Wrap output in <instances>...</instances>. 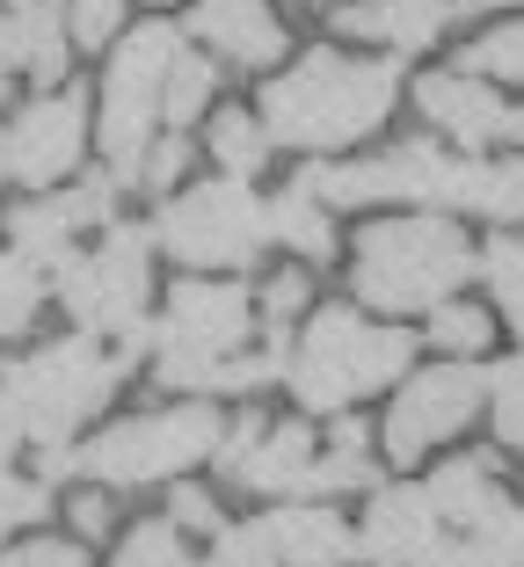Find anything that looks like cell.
<instances>
[{"label": "cell", "instance_id": "6da1fadb", "mask_svg": "<svg viewBox=\"0 0 524 567\" xmlns=\"http://www.w3.org/2000/svg\"><path fill=\"white\" fill-rule=\"evenodd\" d=\"M408 73L393 51L379 59H350V51H306L299 66H285L263 102H255V117L270 132V146H291V153H342L357 138H372L379 124L393 117V102H401Z\"/></svg>", "mask_w": 524, "mask_h": 567}, {"label": "cell", "instance_id": "7a4b0ae2", "mask_svg": "<svg viewBox=\"0 0 524 567\" xmlns=\"http://www.w3.org/2000/svg\"><path fill=\"white\" fill-rule=\"evenodd\" d=\"M408 371H415V334L393 320H364L357 306H314L285 357V385L306 415H342L379 385H401Z\"/></svg>", "mask_w": 524, "mask_h": 567}, {"label": "cell", "instance_id": "3957f363", "mask_svg": "<svg viewBox=\"0 0 524 567\" xmlns=\"http://www.w3.org/2000/svg\"><path fill=\"white\" fill-rule=\"evenodd\" d=\"M474 277V240L444 212H401L364 226L350 248V291L379 313H430Z\"/></svg>", "mask_w": 524, "mask_h": 567}, {"label": "cell", "instance_id": "277c9868", "mask_svg": "<svg viewBox=\"0 0 524 567\" xmlns=\"http://www.w3.org/2000/svg\"><path fill=\"white\" fill-rule=\"evenodd\" d=\"M481 153L438 146V138H401L393 153H372V161H314L299 167V183L314 204L328 212H364V204H423V212H474L481 197Z\"/></svg>", "mask_w": 524, "mask_h": 567}, {"label": "cell", "instance_id": "5b68a950", "mask_svg": "<svg viewBox=\"0 0 524 567\" xmlns=\"http://www.w3.org/2000/svg\"><path fill=\"white\" fill-rule=\"evenodd\" d=\"M132 364H138L132 350L124 357L95 350V334H66V342H44L22 364H8L0 371V393H8V408L22 422V444H44V451L73 444V430L117 393Z\"/></svg>", "mask_w": 524, "mask_h": 567}, {"label": "cell", "instance_id": "8992f818", "mask_svg": "<svg viewBox=\"0 0 524 567\" xmlns=\"http://www.w3.org/2000/svg\"><path fill=\"white\" fill-rule=\"evenodd\" d=\"M219 430L226 415L212 401H175V408H153V415L110 422L102 436L73 444V466L95 487H161V481H183L197 458H212Z\"/></svg>", "mask_w": 524, "mask_h": 567}, {"label": "cell", "instance_id": "52a82bcc", "mask_svg": "<svg viewBox=\"0 0 524 567\" xmlns=\"http://www.w3.org/2000/svg\"><path fill=\"white\" fill-rule=\"evenodd\" d=\"M183 44L189 37L175 30V22H146V30L117 37L110 66H102L95 146H102V161H110V175H117V189L138 183V161H146V146L161 138V95H168V66H175Z\"/></svg>", "mask_w": 524, "mask_h": 567}, {"label": "cell", "instance_id": "ba28073f", "mask_svg": "<svg viewBox=\"0 0 524 567\" xmlns=\"http://www.w3.org/2000/svg\"><path fill=\"white\" fill-rule=\"evenodd\" d=\"M153 248L175 255L183 269H248L270 248V218H263V197L248 183L219 175V183L175 189L153 212Z\"/></svg>", "mask_w": 524, "mask_h": 567}, {"label": "cell", "instance_id": "9c48e42d", "mask_svg": "<svg viewBox=\"0 0 524 567\" xmlns=\"http://www.w3.org/2000/svg\"><path fill=\"white\" fill-rule=\"evenodd\" d=\"M146 284H153V226L110 218L95 255H66L59 262V291L51 299L73 313L81 334H132L146 320Z\"/></svg>", "mask_w": 524, "mask_h": 567}, {"label": "cell", "instance_id": "30bf717a", "mask_svg": "<svg viewBox=\"0 0 524 567\" xmlns=\"http://www.w3.org/2000/svg\"><path fill=\"white\" fill-rule=\"evenodd\" d=\"M481 401H489V371L466 364V357L430 364V371H408V379L393 385V401H387L379 444H387V458H423V451L452 444V436L481 415Z\"/></svg>", "mask_w": 524, "mask_h": 567}, {"label": "cell", "instance_id": "8fae6325", "mask_svg": "<svg viewBox=\"0 0 524 567\" xmlns=\"http://www.w3.org/2000/svg\"><path fill=\"white\" fill-rule=\"evenodd\" d=\"M81 146H88V87H44L8 124V175L37 197L81 167Z\"/></svg>", "mask_w": 524, "mask_h": 567}, {"label": "cell", "instance_id": "7c38bea8", "mask_svg": "<svg viewBox=\"0 0 524 567\" xmlns=\"http://www.w3.org/2000/svg\"><path fill=\"white\" fill-rule=\"evenodd\" d=\"M314 430L306 422H263L248 408V415H234L219 430V451H212V466H219V481L248 487V495H299L306 466H314Z\"/></svg>", "mask_w": 524, "mask_h": 567}, {"label": "cell", "instance_id": "4fadbf2b", "mask_svg": "<svg viewBox=\"0 0 524 567\" xmlns=\"http://www.w3.org/2000/svg\"><path fill=\"white\" fill-rule=\"evenodd\" d=\"M248 328H255V299L240 284H175L168 291V320L146 328V350H183V357H234L248 350Z\"/></svg>", "mask_w": 524, "mask_h": 567}, {"label": "cell", "instance_id": "5bb4252c", "mask_svg": "<svg viewBox=\"0 0 524 567\" xmlns=\"http://www.w3.org/2000/svg\"><path fill=\"white\" fill-rule=\"evenodd\" d=\"M438 546H444V517H438V502H430L423 487H415V481L372 487L364 524H357V560H372V567H423Z\"/></svg>", "mask_w": 524, "mask_h": 567}, {"label": "cell", "instance_id": "9a60e30c", "mask_svg": "<svg viewBox=\"0 0 524 567\" xmlns=\"http://www.w3.org/2000/svg\"><path fill=\"white\" fill-rule=\"evenodd\" d=\"M189 37H197L204 51H219L226 66H277L291 51V30L285 16H277L270 0H197V16H189Z\"/></svg>", "mask_w": 524, "mask_h": 567}, {"label": "cell", "instance_id": "2e32d148", "mask_svg": "<svg viewBox=\"0 0 524 567\" xmlns=\"http://www.w3.org/2000/svg\"><path fill=\"white\" fill-rule=\"evenodd\" d=\"M415 110H423L459 153L495 146V138H503V117H510V102L495 95V81H481V73H423V81H415Z\"/></svg>", "mask_w": 524, "mask_h": 567}, {"label": "cell", "instance_id": "e0dca14e", "mask_svg": "<svg viewBox=\"0 0 524 567\" xmlns=\"http://www.w3.org/2000/svg\"><path fill=\"white\" fill-rule=\"evenodd\" d=\"M66 8H8L0 16V73L30 87H59L66 81Z\"/></svg>", "mask_w": 524, "mask_h": 567}, {"label": "cell", "instance_id": "ac0fdd59", "mask_svg": "<svg viewBox=\"0 0 524 567\" xmlns=\"http://www.w3.org/2000/svg\"><path fill=\"white\" fill-rule=\"evenodd\" d=\"M277 560L285 567H350L357 560V532L350 517H336L328 502H285L270 517Z\"/></svg>", "mask_w": 524, "mask_h": 567}, {"label": "cell", "instance_id": "d6986e66", "mask_svg": "<svg viewBox=\"0 0 524 567\" xmlns=\"http://www.w3.org/2000/svg\"><path fill=\"white\" fill-rule=\"evenodd\" d=\"M423 495L438 502L444 532H481L489 517L510 509V495H503V481H495L489 458H444V466L423 481Z\"/></svg>", "mask_w": 524, "mask_h": 567}, {"label": "cell", "instance_id": "ffe728a7", "mask_svg": "<svg viewBox=\"0 0 524 567\" xmlns=\"http://www.w3.org/2000/svg\"><path fill=\"white\" fill-rule=\"evenodd\" d=\"M0 226H8V240H16V255H30L37 269H59L73 255V234H81V212H73V197L66 189H59V197H51V189H37V197H22L16 212L0 218Z\"/></svg>", "mask_w": 524, "mask_h": 567}, {"label": "cell", "instance_id": "44dd1931", "mask_svg": "<svg viewBox=\"0 0 524 567\" xmlns=\"http://www.w3.org/2000/svg\"><path fill=\"white\" fill-rule=\"evenodd\" d=\"M263 218H270V240H277V248H291L299 262H328V255H336V212L314 204L306 189L270 197V204H263Z\"/></svg>", "mask_w": 524, "mask_h": 567}, {"label": "cell", "instance_id": "7402d4cb", "mask_svg": "<svg viewBox=\"0 0 524 567\" xmlns=\"http://www.w3.org/2000/svg\"><path fill=\"white\" fill-rule=\"evenodd\" d=\"M204 153H212L234 183H248L255 167L270 161V132H263V117H255L248 102H226V110L204 117Z\"/></svg>", "mask_w": 524, "mask_h": 567}, {"label": "cell", "instance_id": "603a6c76", "mask_svg": "<svg viewBox=\"0 0 524 567\" xmlns=\"http://www.w3.org/2000/svg\"><path fill=\"white\" fill-rule=\"evenodd\" d=\"M372 487H379L372 451H314V466H306L291 502H336V495H372Z\"/></svg>", "mask_w": 524, "mask_h": 567}, {"label": "cell", "instance_id": "cb8c5ba5", "mask_svg": "<svg viewBox=\"0 0 524 567\" xmlns=\"http://www.w3.org/2000/svg\"><path fill=\"white\" fill-rule=\"evenodd\" d=\"M212 95H219V66L204 59V51H175V66H168V95H161V124H197L204 110H212Z\"/></svg>", "mask_w": 524, "mask_h": 567}, {"label": "cell", "instance_id": "d4e9b609", "mask_svg": "<svg viewBox=\"0 0 524 567\" xmlns=\"http://www.w3.org/2000/svg\"><path fill=\"white\" fill-rule=\"evenodd\" d=\"M44 299H51V284H44V269L30 262V255H0V342H16V334H30V320L44 313Z\"/></svg>", "mask_w": 524, "mask_h": 567}, {"label": "cell", "instance_id": "484cf974", "mask_svg": "<svg viewBox=\"0 0 524 567\" xmlns=\"http://www.w3.org/2000/svg\"><path fill=\"white\" fill-rule=\"evenodd\" d=\"M306 313H314V277H306V269H277V277H263V334H270V350L291 357V334H299Z\"/></svg>", "mask_w": 524, "mask_h": 567}, {"label": "cell", "instance_id": "4316f807", "mask_svg": "<svg viewBox=\"0 0 524 567\" xmlns=\"http://www.w3.org/2000/svg\"><path fill=\"white\" fill-rule=\"evenodd\" d=\"M459 73H481V81H524V16L495 22V30H481L474 44H466V59H459Z\"/></svg>", "mask_w": 524, "mask_h": 567}, {"label": "cell", "instance_id": "83f0119b", "mask_svg": "<svg viewBox=\"0 0 524 567\" xmlns=\"http://www.w3.org/2000/svg\"><path fill=\"white\" fill-rule=\"evenodd\" d=\"M423 320H430V342H438L444 357H481L495 342V320L481 313V306H466V299H438Z\"/></svg>", "mask_w": 524, "mask_h": 567}, {"label": "cell", "instance_id": "f1b7e54d", "mask_svg": "<svg viewBox=\"0 0 524 567\" xmlns=\"http://www.w3.org/2000/svg\"><path fill=\"white\" fill-rule=\"evenodd\" d=\"M189 567H285L277 560V538H270V517H248V524H226L212 538V553Z\"/></svg>", "mask_w": 524, "mask_h": 567}, {"label": "cell", "instance_id": "f546056e", "mask_svg": "<svg viewBox=\"0 0 524 567\" xmlns=\"http://www.w3.org/2000/svg\"><path fill=\"white\" fill-rule=\"evenodd\" d=\"M481 218H495V226H524V153H510V161H489L481 167V197H474Z\"/></svg>", "mask_w": 524, "mask_h": 567}, {"label": "cell", "instance_id": "4dcf8cb0", "mask_svg": "<svg viewBox=\"0 0 524 567\" xmlns=\"http://www.w3.org/2000/svg\"><path fill=\"white\" fill-rule=\"evenodd\" d=\"M110 567H189V553H183V532H175L168 517L138 524V532H124V546L110 553Z\"/></svg>", "mask_w": 524, "mask_h": 567}, {"label": "cell", "instance_id": "1f68e13d", "mask_svg": "<svg viewBox=\"0 0 524 567\" xmlns=\"http://www.w3.org/2000/svg\"><path fill=\"white\" fill-rule=\"evenodd\" d=\"M489 408H495V436L510 451H524V357H503L489 371Z\"/></svg>", "mask_w": 524, "mask_h": 567}, {"label": "cell", "instance_id": "d6a6232c", "mask_svg": "<svg viewBox=\"0 0 524 567\" xmlns=\"http://www.w3.org/2000/svg\"><path fill=\"white\" fill-rule=\"evenodd\" d=\"M124 30V0H66V44L102 51Z\"/></svg>", "mask_w": 524, "mask_h": 567}, {"label": "cell", "instance_id": "836d02e7", "mask_svg": "<svg viewBox=\"0 0 524 567\" xmlns=\"http://www.w3.org/2000/svg\"><path fill=\"white\" fill-rule=\"evenodd\" d=\"M474 269L495 284V299H503V306L524 299V234H495L489 248L474 255Z\"/></svg>", "mask_w": 524, "mask_h": 567}, {"label": "cell", "instance_id": "e575fe53", "mask_svg": "<svg viewBox=\"0 0 524 567\" xmlns=\"http://www.w3.org/2000/svg\"><path fill=\"white\" fill-rule=\"evenodd\" d=\"M168 524H175V532H204V538H219V532H226L219 495H204L197 481H168Z\"/></svg>", "mask_w": 524, "mask_h": 567}, {"label": "cell", "instance_id": "d590c367", "mask_svg": "<svg viewBox=\"0 0 524 567\" xmlns=\"http://www.w3.org/2000/svg\"><path fill=\"white\" fill-rule=\"evenodd\" d=\"M183 167H189V138H183V132L153 138L146 161H138V183H132V189H175V183H183Z\"/></svg>", "mask_w": 524, "mask_h": 567}, {"label": "cell", "instance_id": "8d00e7d4", "mask_svg": "<svg viewBox=\"0 0 524 567\" xmlns=\"http://www.w3.org/2000/svg\"><path fill=\"white\" fill-rule=\"evenodd\" d=\"M0 567H88L81 538H22V546H0Z\"/></svg>", "mask_w": 524, "mask_h": 567}, {"label": "cell", "instance_id": "74e56055", "mask_svg": "<svg viewBox=\"0 0 524 567\" xmlns=\"http://www.w3.org/2000/svg\"><path fill=\"white\" fill-rule=\"evenodd\" d=\"M66 517H73V538H81V546H95V538L110 532V487H95V481H88L81 495L66 502Z\"/></svg>", "mask_w": 524, "mask_h": 567}, {"label": "cell", "instance_id": "f35d334b", "mask_svg": "<svg viewBox=\"0 0 524 567\" xmlns=\"http://www.w3.org/2000/svg\"><path fill=\"white\" fill-rule=\"evenodd\" d=\"M474 538H489V546H495V553H503V560H510V567H524V509H517V502H510L503 517H489V524H481V532H474Z\"/></svg>", "mask_w": 524, "mask_h": 567}, {"label": "cell", "instance_id": "ab89813d", "mask_svg": "<svg viewBox=\"0 0 524 567\" xmlns=\"http://www.w3.org/2000/svg\"><path fill=\"white\" fill-rule=\"evenodd\" d=\"M328 451H372V422L350 415V408H342V415H328Z\"/></svg>", "mask_w": 524, "mask_h": 567}, {"label": "cell", "instance_id": "60d3db41", "mask_svg": "<svg viewBox=\"0 0 524 567\" xmlns=\"http://www.w3.org/2000/svg\"><path fill=\"white\" fill-rule=\"evenodd\" d=\"M22 451V422H16V408H8V393H0V466Z\"/></svg>", "mask_w": 524, "mask_h": 567}, {"label": "cell", "instance_id": "b9f144b4", "mask_svg": "<svg viewBox=\"0 0 524 567\" xmlns=\"http://www.w3.org/2000/svg\"><path fill=\"white\" fill-rule=\"evenodd\" d=\"M503 138H510V146H524V110H510V117H503Z\"/></svg>", "mask_w": 524, "mask_h": 567}, {"label": "cell", "instance_id": "7bdbcfd3", "mask_svg": "<svg viewBox=\"0 0 524 567\" xmlns=\"http://www.w3.org/2000/svg\"><path fill=\"white\" fill-rule=\"evenodd\" d=\"M503 313H510V328H517V342H524V299H510Z\"/></svg>", "mask_w": 524, "mask_h": 567}, {"label": "cell", "instance_id": "ee69618b", "mask_svg": "<svg viewBox=\"0 0 524 567\" xmlns=\"http://www.w3.org/2000/svg\"><path fill=\"white\" fill-rule=\"evenodd\" d=\"M314 8H379V0H314Z\"/></svg>", "mask_w": 524, "mask_h": 567}, {"label": "cell", "instance_id": "f6af8a7d", "mask_svg": "<svg viewBox=\"0 0 524 567\" xmlns=\"http://www.w3.org/2000/svg\"><path fill=\"white\" fill-rule=\"evenodd\" d=\"M0 183H8V124H0Z\"/></svg>", "mask_w": 524, "mask_h": 567}, {"label": "cell", "instance_id": "bcb514c9", "mask_svg": "<svg viewBox=\"0 0 524 567\" xmlns=\"http://www.w3.org/2000/svg\"><path fill=\"white\" fill-rule=\"evenodd\" d=\"M8 532H16V524H8V517H0V546H8Z\"/></svg>", "mask_w": 524, "mask_h": 567}, {"label": "cell", "instance_id": "7dc6e473", "mask_svg": "<svg viewBox=\"0 0 524 567\" xmlns=\"http://www.w3.org/2000/svg\"><path fill=\"white\" fill-rule=\"evenodd\" d=\"M16 8H30V0H16Z\"/></svg>", "mask_w": 524, "mask_h": 567}, {"label": "cell", "instance_id": "c3c4849f", "mask_svg": "<svg viewBox=\"0 0 524 567\" xmlns=\"http://www.w3.org/2000/svg\"><path fill=\"white\" fill-rule=\"evenodd\" d=\"M153 8H161V0H153Z\"/></svg>", "mask_w": 524, "mask_h": 567}]
</instances>
